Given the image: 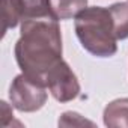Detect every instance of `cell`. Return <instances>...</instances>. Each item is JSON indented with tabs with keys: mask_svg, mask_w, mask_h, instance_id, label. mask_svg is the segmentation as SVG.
<instances>
[{
	"mask_svg": "<svg viewBox=\"0 0 128 128\" xmlns=\"http://www.w3.org/2000/svg\"><path fill=\"white\" fill-rule=\"evenodd\" d=\"M62 33L56 17L21 21L14 53L23 74L45 84V76L62 60Z\"/></svg>",
	"mask_w": 128,
	"mask_h": 128,
	"instance_id": "1",
	"label": "cell"
},
{
	"mask_svg": "<svg viewBox=\"0 0 128 128\" xmlns=\"http://www.w3.org/2000/svg\"><path fill=\"white\" fill-rule=\"evenodd\" d=\"M74 29L82 47L92 56L112 57L118 51V39L108 8L86 6L74 17Z\"/></svg>",
	"mask_w": 128,
	"mask_h": 128,
	"instance_id": "2",
	"label": "cell"
},
{
	"mask_svg": "<svg viewBox=\"0 0 128 128\" xmlns=\"http://www.w3.org/2000/svg\"><path fill=\"white\" fill-rule=\"evenodd\" d=\"M48 94L47 86L26 74H18L9 86V100L14 108L23 113H32L44 107Z\"/></svg>",
	"mask_w": 128,
	"mask_h": 128,
	"instance_id": "3",
	"label": "cell"
},
{
	"mask_svg": "<svg viewBox=\"0 0 128 128\" xmlns=\"http://www.w3.org/2000/svg\"><path fill=\"white\" fill-rule=\"evenodd\" d=\"M45 86L59 102H70L80 95V83L65 60H59L45 76Z\"/></svg>",
	"mask_w": 128,
	"mask_h": 128,
	"instance_id": "4",
	"label": "cell"
},
{
	"mask_svg": "<svg viewBox=\"0 0 128 128\" xmlns=\"http://www.w3.org/2000/svg\"><path fill=\"white\" fill-rule=\"evenodd\" d=\"M102 120L108 128H128V98L110 101L102 112Z\"/></svg>",
	"mask_w": 128,
	"mask_h": 128,
	"instance_id": "5",
	"label": "cell"
},
{
	"mask_svg": "<svg viewBox=\"0 0 128 128\" xmlns=\"http://www.w3.org/2000/svg\"><path fill=\"white\" fill-rule=\"evenodd\" d=\"M18 2H20L21 15H23L21 21L30 20V18L56 17L51 6V0H18Z\"/></svg>",
	"mask_w": 128,
	"mask_h": 128,
	"instance_id": "6",
	"label": "cell"
},
{
	"mask_svg": "<svg viewBox=\"0 0 128 128\" xmlns=\"http://www.w3.org/2000/svg\"><path fill=\"white\" fill-rule=\"evenodd\" d=\"M112 20H113V27H114V35L118 41H124L128 38V2H118L108 6Z\"/></svg>",
	"mask_w": 128,
	"mask_h": 128,
	"instance_id": "7",
	"label": "cell"
},
{
	"mask_svg": "<svg viewBox=\"0 0 128 128\" xmlns=\"http://www.w3.org/2000/svg\"><path fill=\"white\" fill-rule=\"evenodd\" d=\"M21 6L18 0H2V36L6 35L9 29L21 24Z\"/></svg>",
	"mask_w": 128,
	"mask_h": 128,
	"instance_id": "8",
	"label": "cell"
},
{
	"mask_svg": "<svg viewBox=\"0 0 128 128\" xmlns=\"http://www.w3.org/2000/svg\"><path fill=\"white\" fill-rule=\"evenodd\" d=\"M54 15L59 21L74 18L82 9L88 6V0H51Z\"/></svg>",
	"mask_w": 128,
	"mask_h": 128,
	"instance_id": "9",
	"label": "cell"
},
{
	"mask_svg": "<svg viewBox=\"0 0 128 128\" xmlns=\"http://www.w3.org/2000/svg\"><path fill=\"white\" fill-rule=\"evenodd\" d=\"M84 125L94 126L95 124L92 120L83 118L77 112H65L59 118V126H84Z\"/></svg>",
	"mask_w": 128,
	"mask_h": 128,
	"instance_id": "10",
	"label": "cell"
},
{
	"mask_svg": "<svg viewBox=\"0 0 128 128\" xmlns=\"http://www.w3.org/2000/svg\"><path fill=\"white\" fill-rule=\"evenodd\" d=\"M0 124L2 126H8L9 122L14 119V113H12V107L6 102V101H2L0 102Z\"/></svg>",
	"mask_w": 128,
	"mask_h": 128,
	"instance_id": "11",
	"label": "cell"
}]
</instances>
